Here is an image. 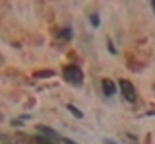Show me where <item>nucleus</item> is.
Segmentation results:
<instances>
[{"label":"nucleus","mask_w":155,"mask_h":144,"mask_svg":"<svg viewBox=\"0 0 155 144\" xmlns=\"http://www.w3.org/2000/svg\"><path fill=\"white\" fill-rule=\"evenodd\" d=\"M62 76H64V80L70 82V84H81V80H84V74H81V70L78 68L76 64L66 66V68L62 70Z\"/></svg>","instance_id":"f257e3e1"},{"label":"nucleus","mask_w":155,"mask_h":144,"mask_svg":"<svg viewBox=\"0 0 155 144\" xmlns=\"http://www.w3.org/2000/svg\"><path fill=\"white\" fill-rule=\"evenodd\" d=\"M120 86V92H122V98L126 99V101H130V103H134L136 101V88H134V84L130 82V80H120L118 82Z\"/></svg>","instance_id":"f03ea898"},{"label":"nucleus","mask_w":155,"mask_h":144,"mask_svg":"<svg viewBox=\"0 0 155 144\" xmlns=\"http://www.w3.org/2000/svg\"><path fill=\"white\" fill-rule=\"evenodd\" d=\"M101 86H103V94L105 95H114V92H116V88H114V82L113 80H109V78H105L103 82H101Z\"/></svg>","instance_id":"7ed1b4c3"},{"label":"nucleus","mask_w":155,"mask_h":144,"mask_svg":"<svg viewBox=\"0 0 155 144\" xmlns=\"http://www.w3.org/2000/svg\"><path fill=\"white\" fill-rule=\"evenodd\" d=\"M39 131H41V132H47V134H48V136H52V138H54V136H56V132H54V131H52V129H47V127H39Z\"/></svg>","instance_id":"20e7f679"},{"label":"nucleus","mask_w":155,"mask_h":144,"mask_svg":"<svg viewBox=\"0 0 155 144\" xmlns=\"http://www.w3.org/2000/svg\"><path fill=\"white\" fill-rule=\"evenodd\" d=\"M68 109H70V111L74 113L76 117H84V113H81V111H78V109H76V107H72V105H68Z\"/></svg>","instance_id":"39448f33"},{"label":"nucleus","mask_w":155,"mask_h":144,"mask_svg":"<svg viewBox=\"0 0 155 144\" xmlns=\"http://www.w3.org/2000/svg\"><path fill=\"white\" fill-rule=\"evenodd\" d=\"M91 23H95V26H97V23H99V16H91Z\"/></svg>","instance_id":"423d86ee"},{"label":"nucleus","mask_w":155,"mask_h":144,"mask_svg":"<svg viewBox=\"0 0 155 144\" xmlns=\"http://www.w3.org/2000/svg\"><path fill=\"white\" fill-rule=\"evenodd\" d=\"M37 142H39V144H51V142H48V140H45V138H41V136L37 138Z\"/></svg>","instance_id":"0eeeda50"}]
</instances>
